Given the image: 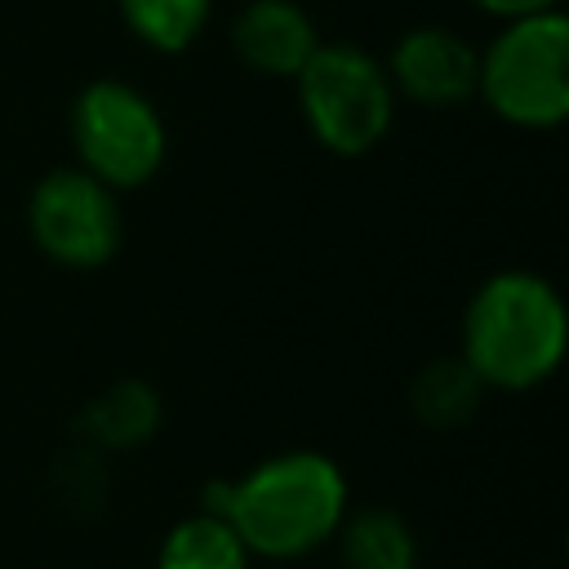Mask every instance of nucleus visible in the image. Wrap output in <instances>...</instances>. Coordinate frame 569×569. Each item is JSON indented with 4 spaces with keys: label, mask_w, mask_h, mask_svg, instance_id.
I'll use <instances>...</instances> for the list:
<instances>
[{
    "label": "nucleus",
    "mask_w": 569,
    "mask_h": 569,
    "mask_svg": "<svg viewBox=\"0 0 569 569\" xmlns=\"http://www.w3.org/2000/svg\"><path fill=\"white\" fill-rule=\"evenodd\" d=\"M333 542H338L342 569H418L422 565L413 525L391 507H347Z\"/></svg>",
    "instance_id": "9d476101"
},
{
    "label": "nucleus",
    "mask_w": 569,
    "mask_h": 569,
    "mask_svg": "<svg viewBox=\"0 0 569 569\" xmlns=\"http://www.w3.org/2000/svg\"><path fill=\"white\" fill-rule=\"evenodd\" d=\"M480 396H485V387H480V378L467 369L462 356L431 360V365L413 378V387H409V405H413L418 422H427V427H462V422L476 413Z\"/></svg>",
    "instance_id": "f8f14e48"
},
{
    "label": "nucleus",
    "mask_w": 569,
    "mask_h": 569,
    "mask_svg": "<svg viewBox=\"0 0 569 569\" xmlns=\"http://www.w3.org/2000/svg\"><path fill=\"white\" fill-rule=\"evenodd\" d=\"M27 227L31 240L44 249V258L89 271L111 262L120 249V204L107 182L76 169H53L36 182L27 200Z\"/></svg>",
    "instance_id": "423d86ee"
},
{
    "label": "nucleus",
    "mask_w": 569,
    "mask_h": 569,
    "mask_svg": "<svg viewBox=\"0 0 569 569\" xmlns=\"http://www.w3.org/2000/svg\"><path fill=\"white\" fill-rule=\"evenodd\" d=\"M209 9L213 0H120L129 31L160 53H182L204 31Z\"/></svg>",
    "instance_id": "ddd939ff"
},
{
    "label": "nucleus",
    "mask_w": 569,
    "mask_h": 569,
    "mask_svg": "<svg viewBox=\"0 0 569 569\" xmlns=\"http://www.w3.org/2000/svg\"><path fill=\"white\" fill-rule=\"evenodd\" d=\"M231 44H236L240 62H249L253 71L293 80L302 71V62L316 53L320 36H316V22L307 18L302 4H293V0H253V4L240 9L236 27H231Z\"/></svg>",
    "instance_id": "6e6552de"
},
{
    "label": "nucleus",
    "mask_w": 569,
    "mask_h": 569,
    "mask_svg": "<svg viewBox=\"0 0 569 569\" xmlns=\"http://www.w3.org/2000/svg\"><path fill=\"white\" fill-rule=\"evenodd\" d=\"M200 507L218 511L253 560L289 565L333 542L351 507V485L329 453L284 449L253 462L244 476L209 480Z\"/></svg>",
    "instance_id": "f257e3e1"
},
{
    "label": "nucleus",
    "mask_w": 569,
    "mask_h": 569,
    "mask_svg": "<svg viewBox=\"0 0 569 569\" xmlns=\"http://www.w3.org/2000/svg\"><path fill=\"white\" fill-rule=\"evenodd\" d=\"M160 396L151 382L142 378H120L111 387H102L84 413H80V436L98 449V453H124V449H138L147 445L156 431H160Z\"/></svg>",
    "instance_id": "1a4fd4ad"
},
{
    "label": "nucleus",
    "mask_w": 569,
    "mask_h": 569,
    "mask_svg": "<svg viewBox=\"0 0 569 569\" xmlns=\"http://www.w3.org/2000/svg\"><path fill=\"white\" fill-rule=\"evenodd\" d=\"M569 347L560 289L538 271H493L462 311V360L485 391L542 387Z\"/></svg>",
    "instance_id": "f03ea898"
},
{
    "label": "nucleus",
    "mask_w": 569,
    "mask_h": 569,
    "mask_svg": "<svg viewBox=\"0 0 569 569\" xmlns=\"http://www.w3.org/2000/svg\"><path fill=\"white\" fill-rule=\"evenodd\" d=\"M476 93L516 129H556L569 116V18L560 9L511 18L480 53Z\"/></svg>",
    "instance_id": "7ed1b4c3"
},
{
    "label": "nucleus",
    "mask_w": 569,
    "mask_h": 569,
    "mask_svg": "<svg viewBox=\"0 0 569 569\" xmlns=\"http://www.w3.org/2000/svg\"><path fill=\"white\" fill-rule=\"evenodd\" d=\"M476 9L493 13V18H529V13H547V9H560V0H471Z\"/></svg>",
    "instance_id": "4468645a"
},
{
    "label": "nucleus",
    "mask_w": 569,
    "mask_h": 569,
    "mask_svg": "<svg viewBox=\"0 0 569 569\" xmlns=\"http://www.w3.org/2000/svg\"><path fill=\"white\" fill-rule=\"evenodd\" d=\"M293 84L311 138L333 156L373 151L396 120V89L387 67L356 44L320 40Z\"/></svg>",
    "instance_id": "20e7f679"
},
{
    "label": "nucleus",
    "mask_w": 569,
    "mask_h": 569,
    "mask_svg": "<svg viewBox=\"0 0 569 569\" xmlns=\"http://www.w3.org/2000/svg\"><path fill=\"white\" fill-rule=\"evenodd\" d=\"M391 89L422 107H458L476 98L480 53L449 27H413L396 40L391 62H382Z\"/></svg>",
    "instance_id": "0eeeda50"
},
{
    "label": "nucleus",
    "mask_w": 569,
    "mask_h": 569,
    "mask_svg": "<svg viewBox=\"0 0 569 569\" xmlns=\"http://www.w3.org/2000/svg\"><path fill=\"white\" fill-rule=\"evenodd\" d=\"M156 569H253V556L218 511L196 507L164 529Z\"/></svg>",
    "instance_id": "9b49d317"
},
{
    "label": "nucleus",
    "mask_w": 569,
    "mask_h": 569,
    "mask_svg": "<svg viewBox=\"0 0 569 569\" xmlns=\"http://www.w3.org/2000/svg\"><path fill=\"white\" fill-rule=\"evenodd\" d=\"M71 142L80 169L111 191L142 187L164 164V120L151 98L124 80H93L71 107Z\"/></svg>",
    "instance_id": "39448f33"
}]
</instances>
